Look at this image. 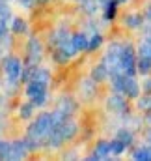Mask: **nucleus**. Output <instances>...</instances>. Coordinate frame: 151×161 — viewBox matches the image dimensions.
<instances>
[{"label": "nucleus", "instance_id": "obj_29", "mask_svg": "<svg viewBox=\"0 0 151 161\" xmlns=\"http://www.w3.org/2000/svg\"><path fill=\"white\" fill-rule=\"evenodd\" d=\"M101 43H103V36L95 32V34H93V36L90 38V51H93V49H97V47H99Z\"/></svg>", "mask_w": 151, "mask_h": 161}, {"label": "nucleus", "instance_id": "obj_11", "mask_svg": "<svg viewBox=\"0 0 151 161\" xmlns=\"http://www.w3.org/2000/svg\"><path fill=\"white\" fill-rule=\"evenodd\" d=\"M58 109H60L65 116H69V114H73V113L76 111V103L71 99V97H62L60 103H58Z\"/></svg>", "mask_w": 151, "mask_h": 161}, {"label": "nucleus", "instance_id": "obj_13", "mask_svg": "<svg viewBox=\"0 0 151 161\" xmlns=\"http://www.w3.org/2000/svg\"><path fill=\"white\" fill-rule=\"evenodd\" d=\"M123 23H125V26H129V28H138V26H142V17H140L138 13H129V15H125Z\"/></svg>", "mask_w": 151, "mask_h": 161}, {"label": "nucleus", "instance_id": "obj_28", "mask_svg": "<svg viewBox=\"0 0 151 161\" xmlns=\"http://www.w3.org/2000/svg\"><path fill=\"white\" fill-rule=\"evenodd\" d=\"M138 109L142 111H151V96H144L138 99Z\"/></svg>", "mask_w": 151, "mask_h": 161}, {"label": "nucleus", "instance_id": "obj_14", "mask_svg": "<svg viewBox=\"0 0 151 161\" xmlns=\"http://www.w3.org/2000/svg\"><path fill=\"white\" fill-rule=\"evenodd\" d=\"M73 41H75L76 51H84V49H90V38L86 34H75L73 36Z\"/></svg>", "mask_w": 151, "mask_h": 161}, {"label": "nucleus", "instance_id": "obj_21", "mask_svg": "<svg viewBox=\"0 0 151 161\" xmlns=\"http://www.w3.org/2000/svg\"><path fill=\"white\" fill-rule=\"evenodd\" d=\"M11 158V142L0 141V159H9Z\"/></svg>", "mask_w": 151, "mask_h": 161}, {"label": "nucleus", "instance_id": "obj_10", "mask_svg": "<svg viewBox=\"0 0 151 161\" xmlns=\"http://www.w3.org/2000/svg\"><path fill=\"white\" fill-rule=\"evenodd\" d=\"M108 75H110V71H108V68H107L105 62L99 64V66H95V68L91 69V79L95 80V82H103Z\"/></svg>", "mask_w": 151, "mask_h": 161}, {"label": "nucleus", "instance_id": "obj_4", "mask_svg": "<svg viewBox=\"0 0 151 161\" xmlns=\"http://www.w3.org/2000/svg\"><path fill=\"white\" fill-rule=\"evenodd\" d=\"M107 109H108L110 113L119 114V113H125V111H127V103H125V99H123L119 94H114V96H110V97L107 99Z\"/></svg>", "mask_w": 151, "mask_h": 161}, {"label": "nucleus", "instance_id": "obj_22", "mask_svg": "<svg viewBox=\"0 0 151 161\" xmlns=\"http://www.w3.org/2000/svg\"><path fill=\"white\" fill-rule=\"evenodd\" d=\"M125 148H127V144H125V142H121L117 137H116L112 142H110V152H112L114 156H119V154H121Z\"/></svg>", "mask_w": 151, "mask_h": 161}, {"label": "nucleus", "instance_id": "obj_9", "mask_svg": "<svg viewBox=\"0 0 151 161\" xmlns=\"http://www.w3.org/2000/svg\"><path fill=\"white\" fill-rule=\"evenodd\" d=\"M60 131H62V135H64V141H71L76 133H78V125H76L75 122H71V120H65L64 124H62Z\"/></svg>", "mask_w": 151, "mask_h": 161}, {"label": "nucleus", "instance_id": "obj_5", "mask_svg": "<svg viewBox=\"0 0 151 161\" xmlns=\"http://www.w3.org/2000/svg\"><path fill=\"white\" fill-rule=\"evenodd\" d=\"M28 146H26V142L24 141H15V142H11V158L9 159L17 161V159H24L26 156H28Z\"/></svg>", "mask_w": 151, "mask_h": 161}, {"label": "nucleus", "instance_id": "obj_1", "mask_svg": "<svg viewBox=\"0 0 151 161\" xmlns=\"http://www.w3.org/2000/svg\"><path fill=\"white\" fill-rule=\"evenodd\" d=\"M119 64H121L125 75H134V71H136V60H134V49H133V45H129V43L123 45Z\"/></svg>", "mask_w": 151, "mask_h": 161}, {"label": "nucleus", "instance_id": "obj_8", "mask_svg": "<svg viewBox=\"0 0 151 161\" xmlns=\"http://www.w3.org/2000/svg\"><path fill=\"white\" fill-rule=\"evenodd\" d=\"M95 92H97V84L93 79H86L80 82V94L84 99H91L95 96Z\"/></svg>", "mask_w": 151, "mask_h": 161}, {"label": "nucleus", "instance_id": "obj_30", "mask_svg": "<svg viewBox=\"0 0 151 161\" xmlns=\"http://www.w3.org/2000/svg\"><path fill=\"white\" fill-rule=\"evenodd\" d=\"M142 88H144V92H146V94H151V79H146V80H144Z\"/></svg>", "mask_w": 151, "mask_h": 161}, {"label": "nucleus", "instance_id": "obj_32", "mask_svg": "<svg viewBox=\"0 0 151 161\" xmlns=\"http://www.w3.org/2000/svg\"><path fill=\"white\" fill-rule=\"evenodd\" d=\"M117 2H125V0H117Z\"/></svg>", "mask_w": 151, "mask_h": 161}, {"label": "nucleus", "instance_id": "obj_26", "mask_svg": "<svg viewBox=\"0 0 151 161\" xmlns=\"http://www.w3.org/2000/svg\"><path fill=\"white\" fill-rule=\"evenodd\" d=\"M9 17H11V11H9V8H8L6 0H0V19L8 23V21H9Z\"/></svg>", "mask_w": 151, "mask_h": 161}, {"label": "nucleus", "instance_id": "obj_27", "mask_svg": "<svg viewBox=\"0 0 151 161\" xmlns=\"http://www.w3.org/2000/svg\"><path fill=\"white\" fill-rule=\"evenodd\" d=\"M69 58H71V56H69L67 53H64L62 49H58V47H56V53H54V60H56L58 64H65Z\"/></svg>", "mask_w": 151, "mask_h": 161}, {"label": "nucleus", "instance_id": "obj_20", "mask_svg": "<svg viewBox=\"0 0 151 161\" xmlns=\"http://www.w3.org/2000/svg\"><path fill=\"white\" fill-rule=\"evenodd\" d=\"M116 137H117V139H119L121 142H125L127 146H129V144H133V139H134V137H133V131H131V129H119Z\"/></svg>", "mask_w": 151, "mask_h": 161}, {"label": "nucleus", "instance_id": "obj_23", "mask_svg": "<svg viewBox=\"0 0 151 161\" xmlns=\"http://www.w3.org/2000/svg\"><path fill=\"white\" fill-rule=\"evenodd\" d=\"M30 101L36 105V107H43L47 103V92H38L34 96H30Z\"/></svg>", "mask_w": 151, "mask_h": 161}, {"label": "nucleus", "instance_id": "obj_2", "mask_svg": "<svg viewBox=\"0 0 151 161\" xmlns=\"http://www.w3.org/2000/svg\"><path fill=\"white\" fill-rule=\"evenodd\" d=\"M2 68H4L6 77L11 79V80H19L21 75H23V64H21V60L15 58V56H8V58L4 60Z\"/></svg>", "mask_w": 151, "mask_h": 161}, {"label": "nucleus", "instance_id": "obj_12", "mask_svg": "<svg viewBox=\"0 0 151 161\" xmlns=\"http://www.w3.org/2000/svg\"><path fill=\"white\" fill-rule=\"evenodd\" d=\"M30 80H39V82L49 84V82H50V73H49V69H45V68H34V69H32V79ZM30 80H28V82H30Z\"/></svg>", "mask_w": 151, "mask_h": 161}, {"label": "nucleus", "instance_id": "obj_15", "mask_svg": "<svg viewBox=\"0 0 151 161\" xmlns=\"http://www.w3.org/2000/svg\"><path fill=\"white\" fill-rule=\"evenodd\" d=\"M67 36H69V32H67L65 28H58V30H54V32L50 34V40H49V41H50V45H56V47H58V45H60V41L65 40Z\"/></svg>", "mask_w": 151, "mask_h": 161}, {"label": "nucleus", "instance_id": "obj_3", "mask_svg": "<svg viewBox=\"0 0 151 161\" xmlns=\"http://www.w3.org/2000/svg\"><path fill=\"white\" fill-rule=\"evenodd\" d=\"M26 62L28 64H38L39 60H41V54H43V47H41V43L39 40L36 38H30L28 40V45H26Z\"/></svg>", "mask_w": 151, "mask_h": 161}, {"label": "nucleus", "instance_id": "obj_17", "mask_svg": "<svg viewBox=\"0 0 151 161\" xmlns=\"http://www.w3.org/2000/svg\"><path fill=\"white\" fill-rule=\"evenodd\" d=\"M34 109H36V105H34L32 101H26V103L21 105V109H19V116H21V118H30V116L34 114Z\"/></svg>", "mask_w": 151, "mask_h": 161}, {"label": "nucleus", "instance_id": "obj_19", "mask_svg": "<svg viewBox=\"0 0 151 161\" xmlns=\"http://www.w3.org/2000/svg\"><path fill=\"white\" fill-rule=\"evenodd\" d=\"M133 158H134V159H146V161H149L151 159V146H142V148L134 150Z\"/></svg>", "mask_w": 151, "mask_h": 161}, {"label": "nucleus", "instance_id": "obj_6", "mask_svg": "<svg viewBox=\"0 0 151 161\" xmlns=\"http://www.w3.org/2000/svg\"><path fill=\"white\" fill-rule=\"evenodd\" d=\"M123 94L127 96V97H131V99H136L138 97V94H140V86H138V82L133 79V75H127L125 77V88H123Z\"/></svg>", "mask_w": 151, "mask_h": 161}, {"label": "nucleus", "instance_id": "obj_24", "mask_svg": "<svg viewBox=\"0 0 151 161\" xmlns=\"http://www.w3.org/2000/svg\"><path fill=\"white\" fill-rule=\"evenodd\" d=\"M11 30H13L15 34H24V32H26V23H24L23 19H13Z\"/></svg>", "mask_w": 151, "mask_h": 161}, {"label": "nucleus", "instance_id": "obj_7", "mask_svg": "<svg viewBox=\"0 0 151 161\" xmlns=\"http://www.w3.org/2000/svg\"><path fill=\"white\" fill-rule=\"evenodd\" d=\"M110 154H112V152H110V142L101 141V142H97V146H95L93 154H91L88 159H107Z\"/></svg>", "mask_w": 151, "mask_h": 161}, {"label": "nucleus", "instance_id": "obj_25", "mask_svg": "<svg viewBox=\"0 0 151 161\" xmlns=\"http://www.w3.org/2000/svg\"><path fill=\"white\" fill-rule=\"evenodd\" d=\"M116 4H117V0H110L107 6H105V19H114V15H116Z\"/></svg>", "mask_w": 151, "mask_h": 161}, {"label": "nucleus", "instance_id": "obj_18", "mask_svg": "<svg viewBox=\"0 0 151 161\" xmlns=\"http://www.w3.org/2000/svg\"><path fill=\"white\" fill-rule=\"evenodd\" d=\"M138 54H140V56H149L151 58V36H148V38L142 40L140 47H138Z\"/></svg>", "mask_w": 151, "mask_h": 161}, {"label": "nucleus", "instance_id": "obj_31", "mask_svg": "<svg viewBox=\"0 0 151 161\" xmlns=\"http://www.w3.org/2000/svg\"><path fill=\"white\" fill-rule=\"evenodd\" d=\"M38 2H47V0H38Z\"/></svg>", "mask_w": 151, "mask_h": 161}, {"label": "nucleus", "instance_id": "obj_16", "mask_svg": "<svg viewBox=\"0 0 151 161\" xmlns=\"http://www.w3.org/2000/svg\"><path fill=\"white\" fill-rule=\"evenodd\" d=\"M136 69L140 71V73H149L151 71V58L149 56H140L138 58V62H136Z\"/></svg>", "mask_w": 151, "mask_h": 161}]
</instances>
